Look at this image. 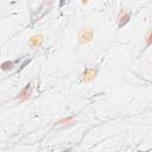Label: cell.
<instances>
[{"label": "cell", "mask_w": 152, "mask_h": 152, "mask_svg": "<svg viewBox=\"0 0 152 152\" xmlns=\"http://www.w3.org/2000/svg\"><path fill=\"white\" fill-rule=\"evenodd\" d=\"M30 91H31V84L28 83V84H26V87L19 93V99L21 100V101H24V100H26V99H28V96H30Z\"/></svg>", "instance_id": "3957f363"}, {"label": "cell", "mask_w": 152, "mask_h": 152, "mask_svg": "<svg viewBox=\"0 0 152 152\" xmlns=\"http://www.w3.org/2000/svg\"><path fill=\"white\" fill-rule=\"evenodd\" d=\"M95 75H96V70H95V69H87L86 72H84V76H86V77H84V81L87 82V81L93 80Z\"/></svg>", "instance_id": "5b68a950"}, {"label": "cell", "mask_w": 152, "mask_h": 152, "mask_svg": "<svg viewBox=\"0 0 152 152\" xmlns=\"http://www.w3.org/2000/svg\"><path fill=\"white\" fill-rule=\"evenodd\" d=\"M13 68V62H5L2 63V70H8Z\"/></svg>", "instance_id": "8992f818"}, {"label": "cell", "mask_w": 152, "mask_h": 152, "mask_svg": "<svg viewBox=\"0 0 152 152\" xmlns=\"http://www.w3.org/2000/svg\"><path fill=\"white\" fill-rule=\"evenodd\" d=\"M64 2H65V0H62V1H61V6H63V5H64Z\"/></svg>", "instance_id": "ba28073f"}, {"label": "cell", "mask_w": 152, "mask_h": 152, "mask_svg": "<svg viewBox=\"0 0 152 152\" xmlns=\"http://www.w3.org/2000/svg\"><path fill=\"white\" fill-rule=\"evenodd\" d=\"M129 18H131V13L129 12L121 13L120 17H119V27H122L124 25H126L129 21Z\"/></svg>", "instance_id": "7a4b0ae2"}, {"label": "cell", "mask_w": 152, "mask_h": 152, "mask_svg": "<svg viewBox=\"0 0 152 152\" xmlns=\"http://www.w3.org/2000/svg\"><path fill=\"white\" fill-rule=\"evenodd\" d=\"M151 44H152V31H151V33L146 38V46H150Z\"/></svg>", "instance_id": "52a82bcc"}, {"label": "cell", "mask_w": 152, "mask_h": 152, "mask_svg": "<svg viewBox=\"0 0 152 152\" xmlns=\"http://www.w3.org/2000/svg\"><path fill=\"white\" fill-rule=\"evenodd\" d=\"M82 2H83V5H86L88 2V0H82Z\"/></svg>", "instance_id": "9c48e42d"}, {"label": "cell", "mask_w": 152, "mask_h": 152, "mask_svg": "<svg viewBox=\"0 0 152 152\" xmlns=\"http://www.w3.org/2000/svg\"><path fill=\"white\" fill-rule=\"evenodd\" d=\"M42 42H43V37L42 36H33L30 39V45L31 46H39L42 44Z\"/></svg>", "instance_id": "277c9868"}, {"label": "cell", "mask_w": 152, "mask_h": 152, "mask_svg": "<svg viewBox=\"0 0 152 152\" xmlns=\"http://www.w3.org/2000/svg\"><path fill=\"white\" fill-rule=\"evenodd\" d=\"M91 38H93V31L90 28H83L78 33V39H80V42L82 44L89 43L91 40Z\"/></svg>", "instance_id": "6da1fadb"}]
</instances>
